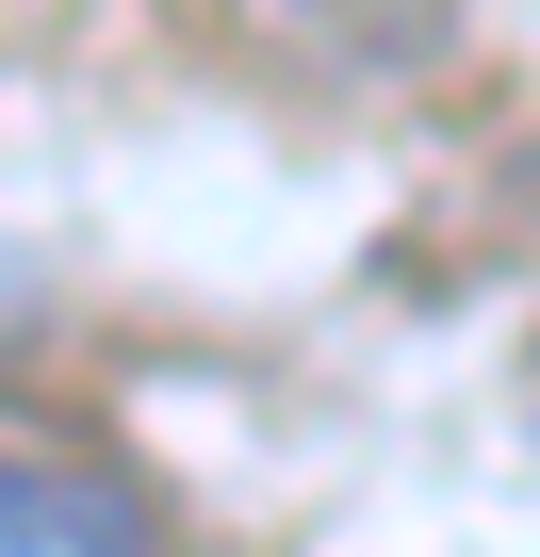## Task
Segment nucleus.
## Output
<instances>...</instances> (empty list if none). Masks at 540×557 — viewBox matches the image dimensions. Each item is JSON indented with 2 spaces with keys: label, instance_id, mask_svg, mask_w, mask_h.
Instances as JSON below:
<instances>
[{
  "label": "nucleus",
  "instance_id": "1",
  "mask_svg": "<svg viewBox=\"0 0 540 557\" xmlns=\"http://www.w3.org/2000/svg\"><path fill=\"white\" fill-rule=\"evenodd\" d=\"M0 557H148L131 475H99L50 426H0Z\"/></svg>",
  "mask_w": 540,
  "mask_h": 557
}]
</instances>
